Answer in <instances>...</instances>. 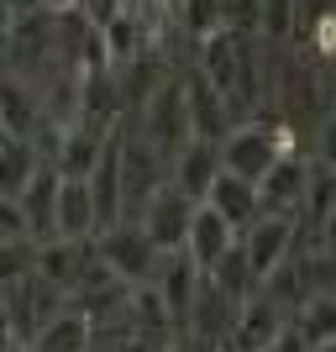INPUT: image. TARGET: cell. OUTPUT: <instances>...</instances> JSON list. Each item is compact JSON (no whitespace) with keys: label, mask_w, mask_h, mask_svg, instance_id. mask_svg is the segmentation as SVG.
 <instances>
[{"label":"cell","mask_w":336,"mask_h":352,"mask_svg":"<svg viewBox=\"0 0 336 352\" xmlns=\"http://www.w3.org/2000/svg\"><path fill=\"white\" fill-rule=\"evenodd\" d=\"M137 137H142L153 153L174 163V153L190 142V111H184V85L179 79H163L142 105H137Z\"/></svg>","instance_id":"obj_1"},{"label":"cell","mask_w":336,"mask_h":352,"mask_svg":"<svg viewBox=\"0 0 336 352\" xmlns=\"http://www.w3.org/2000/svg\"><path fill=\"white\" fill-rule=\"evenodd\" d=\"M89 242H95V258H100V263L111 268L126 289H132V284H147L153 274H158V258H163V252L153 248L142 232H137L132 221H116V226L95 232Z\"/></svg>","instance_id":"obj_2"},{"label":"cell","mask_w":336,"mask_h":352,"mask_svg":"<svg viewBox=\"0 0 336 352\" xmlns=\"http://www.w3.org/2000/svg\"><path fill=\"white\" fill-rule=\"evenodd\" d=\"M216 158H221V174H232V179H242V184L258 190V179L278 163V147L258 121H252V126L242 121V126H232V132L216 142Z\"/></svg>","instance_id":"obj_3"},{"label":"cell","mask_w":336,"mask_h":352,"mask_svg":"<svg viewBox=\"0 0 336 352\" xmlns=\"http://www.w3.org/2000/svg\"><path fill=\"white\" fill-rule=\"evenodd\" d=\"M190 216H194V206H190L179 190H168V184H163V190L153 195L142 210H137L132 226H137V232H142L158 252H179V248H184V232H190Z\"/></svg>","instance_id":"obj_4"},{"label":"cell","mask_w":336,"mask_h":352,"mask_svg":"<svg viewBox=\"0 0 336 352\" xmlns=\"http://www.w3.org/2000/svg\"><path fill=\"white\" fill-rule=\"evenodd\" d=\"M294 236H300V232H294L289 216H258L247 232L236 236V248H242V258H247V268H252V279H258V284L294 252Z\"/></svg>","instance_id":"obj_5"},{"label":"cell","mask_w":336,"mask_h":352,"mask_svg":"<svg viewBox=\"0 0 336 352\" xmlns=\"http://www.w3.org/2000/svg\"><path fill=\"white\" fill-rule=\"evenodd\" d=\"M111 132H116V126H95V121H74V126H63L58 147H53V158H47V168H53L58 179H85L89 168L100 163Z\"/></svg>","instance_id":"obj_6"},{"label":"cell","mask_w":336,"mask_h":352,"mask_svg":"<svg viewBox=\"0 0 336 352\" xmlns=\"http://www.w3.org/2000/svg\"><path fill=\"white\" fill-rule=\"evenodd\" d=\"M179 85H184V111H190V137H194V142H221V137H226V132L236 126V116L226 111V100H221L216 89H210V85L200 79V69H190L184 79H179Z\"/></svg>","instance_id":"obj_7"},{"label":"cell","mask_w":336,"mask_h":352,"mask_svg":"<svg viewBox=\"0 0 336 352\" xmlns=\"http://www.w3.org/2000/svg\"><path fill=\"white\" fill-rule=\"evenodd\" d=\"M89 263H95V242H69V236H53V242H43V248H37L32 274H37V279H47L53 289L74 294Z\"/></svg>","instance_id":"obj_8"},{"label":"cell","mask_w":336,"mask_h":352,"mask_svg":"<svg viewBox=\"0 0 336 352\" xmlns=\"http://www.w3.org/2000/svg\"><path fill=\"white\" fill-rule=\"evenodd\" d=\"M221 174V158H216V142H184L168 163V190H179L190 206H205V190H210V179Z\"/></svg>","instance_id":"obj_9"},{"label":"cell","mask_w":336,"mask_h":352,"mask_svg":"<svg viewBox=\"0 0 336 352\" xmlns=\"http://www.w3.org/2000/svg\"><path fill=\"white\" fill-rule=\"evenodd\" d=\"M16 206H21V216H27V236L37 242V248L53 242V236H58V174L43 163V168L27 179V190L16 195Z\"/></svg>","instance_id":"obj_10"},{"label":"cell","mask_w":336,"mask_h":352,"mask_svg":"<svg viewBox=\"0 0 336 352\" xmlns=\"http://www.w3.org/2000/svg\"><path fill=\"white\" fill-rule=\"evenodd\" d=\"M232 248H236V232H232V226H226V221H221L210 206H194L190 232H184V248H179V252H184V258H190L200 274H210V268H216Z\"/></svg>","instance_id":"obj_11"},{"label":"cell","mask_w":336,"mask_h":352,"mask_svg":"<svg viewBox=\"0 0 336 352\" xmlns=\"http://www.w3.org/2000/svg\"><path fill=\"white\" fill-rule=\"evenodd\" d=\"M305 179H310V158H278L263 179H258V206L263 216H294L300 195H305Z\"/></svg>","instance_id":"obj_12"},{"label":"cell","mask_w":336,"mask_h":352,"mask_svg":"<svg viewBox=\"0 0 336 352\" xmlns=\"http://www.w3.org/2000/svg\"><path fill=\"white\" fill-rule=\"evenodd\" d=\"M284 321H289V316L278 305H268L263 294L242 300V305H236V321H232V337H226V352H263Z\"/></svg>","instance_id":"obj_13"},{"label":"cell","mask_w":336,"mask_h":352,"mask_svg":"<svg viewBox=\"0 0 336 352\" xmlns=\"http://www.w3.org/2000/svg\"><path fill=\"white\" fill-rule=\"evenodd\" d=\"M147 284H153V289H158V300L168 305L174 326H184L190 300H194V284H200V268H194L184 252H163V258H158V274H153Z\"/></svg>","instance_id":"obj_14"},{"label":"cell","mask_w":336,"mask_h":352,"mask_svg":"<svg viewBox=\"0 0 336 352\" xmlns=\"http://www.w3.org/2000/svg\"><path fill=\"white\" fill-rule=\"evenodd\" d=\"M205 206L216 210V216L226 221L236 236H242L252 221L263 216V206H258V190H252V184H242V179H232V174H216V179H210V190H205Z\"/></svg>","instance_id":"obj_15"},{"label":"cell","mask_w":336,"mask_h":352,"mask_svg":"<svg viewBox=\"0 0 336 352\" xmlns=\"http://www.w3.org/2000/svg\"><path fill=\"white\" fill-rule=\"evenodd\" d=\"M43 126V105H37V89L0 74V132L11 142H32V132Z\"/></svg>","instance_id":"obj_16"},{"label":"cell","mask_w":336,"mask_h":352,"mask_svg":"<svg viewBox=\"0 0 336 352\" xmlns=\"http://www.w3.org/2000/svg\"><path fill=\"white\" fill-rule=\"evenodd\" d=\"M58 236L89 242L95 236V200L85 179H58Z\"/></svg>","instance_id":"obj_17"},{"label":"cell","mask_w":336,"mask_h":352,"mask_svg":"<svg viewBox=\"0 0 336 352\" xmlns=\"http://www.w3.org/2000/svg\"><path fill=\"white\" fill-rule=\"evenodd\" d=\"M32 352H89V321L79 310H58V316H47L27 342Z\"/></svg>","instance_id":"obj_18"},{"label":"cell","mask_w":336,"mask_h":352,"mask_svg":"<svg viewBox=\"0 0 336 352\" xmlns=\"http://www.w3.org/2000/svg\"><path fill=\"white\" fill-rule=\"evenodd\" d=\"M289 321H294V331H300L315 352H321V347H336V300H331V294H310V300L294 310Z\"/></svg>","instance_id":"obj_19"},{"label":"cell","mask_w":336,"mask_h":352,"mask_svg":"<svg viewBox=\"0 0 336 352\" xmlns=\"http://www.w3.org/2000/svg\"><path fill=\"white\" fill-rule=\"evenodd\" d=\"M89 352H137V321L132 310L116 305L89 321Z\"/></svg>","instance_id":"obj_20"},{"label":"cell","mask_w":336,"mask_h":352,"mask_svg":"<svg viewBox=\"0 0 336 352\" xmlns=\"http://www.w3.org/2000/svg\"><path fill=\"white\" fill-rule=\"evenodd\" d=\"M37 168H43V158L32 153V142H11V137H5V147H0V195L16 200Z\"/></svg>","instance_id":"obj_21"},{"label":"cell","mask_w":336,"mask_h":352,"mask_svg":"<svg viewBox=\"0 0 336 352\" xmlns=\"http://www.w3.org/2000/svg\"><path fill=\"white\" fill-rule=\"evenodd\" d=\"M294 16H300V0H258V21H263L268 43H289Z\"/></svg>","instance_id":"obj_22"},{"label":"cell","mask_w":336,"mask_h":352,"mask_svg":"<svg viewBox=\"0 0 336 352\" xmlns=\"http://www.w3.org/2000/svg\"><path fill=\"white\" fill-rule=\"evenodd\" d=\"M179 16H184V32L194 43H205L221 27V0H179Z\"/></svg>","instance_id":"obj_23"},{"label":"cell","mask_w":336,"mask_h":352,"mask_svg":"<svg viewBox=\"0 0 336 352\" xmlns=\"http://www.w3.org/2000/svg\"><path fill=\"white\" fill-rule=\"evenodd\" d=\"M5 242H32L27 216H21V206H16L11 195H0V248H5Z\"/></svg>","instance_id":"obj_24"},{"label":"cell","mask_w":336,"mask_h":352,"mask_svg":"<svg viewBox=\"0 0 336 352\" xmlns=\"http://www.w3.org/2000/svg\"><path fill=\"white\" fill-rule=\"evenodd\" d=\"M263 352H315V347H310V342L300 337V331H294V321H284V326L273 331V342H268Z\"/></svg>","instance_id":"obj_25"},{"label":"cell","mask_w":336,"mask_h":352,"mask_svg":"<svg viewBox=\"0 0 336 352\" xmlns=\"http://www.w3.org/2000/svg\"><path fill=\"white\" fill-rule=\"evenodd\" d=\"M11 347H21V342H16V326L5 316V305H0V352H11Z\"/></svg>","instance_id":"obj_26"},{"label":"cell","mask_w":336,"mask_h":352,"mask_svg":"<svg viewBox=\"0 0 336 352\" xmlns=\"http://www.w3.org/2000/svg\"><path fill=\"white\" fill-rule=\"evenodd\" d=\"M37 11H47V16H63V11H79V0H32Z\"/></svg>","instance_id":"obj_27"},{"label":"cell","mask_w":336,"mask_h":352,"mask_svg":"<svg viewBox=\"0 0 336 352\" xmlns=\"http://www.w3.org/2000/svg\"><path fill=\"white\" fill-rule=\"evenodd\" d=\"M158 352H194V347H190V342H184V337H174V342H168V347H158Z\"/></svg>","instance_id":"obj_28"},{"label":"cell","mask_w":336,"mask_h":352,"mask_svg":"<svg viewBox=\"0 0 336 352\" xmlns=\"http://www.w3.org/2000/svg\"><path fill=\"white\" fill-rule=\"evenodd\" d=\"M11 352H32V347H11Z\"/></svg>","instance_id":"obj_29"},{"label":"cell","mask_w":336,"mask_h":352,"mask_svg":"<svg viewBox=\"0 0 336 352\" xmlns=\"http://www.w3.org/2000/svg\"><path fill=\"white\" fill-rule=\"evenodd\" d=\"M321 352H331V347H321Z\"/></svg>","instance_id":"obj_30"}]
</instances>
